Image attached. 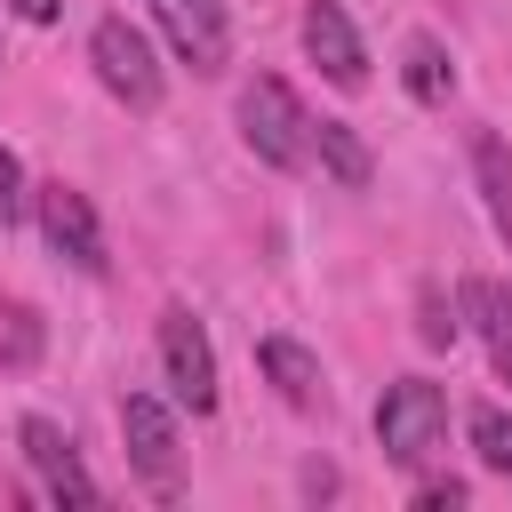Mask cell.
Listing matches in <instances>:
<instances>
[{"label":"cell","instance_id":"1","mask_svg":"<svg viewBox=\"0 0 512 512\" xmlns=\"http://www.w3.org/2000/svg\"><path fill=\"white\" fill-rule=\"evenodd\" d=\"M240 136H248V152H256L264 168H304V160H312V120H304L296 88L272 80V72H256V80L240 88Z\"/></svg>","mask_w":512,"mask_h":512},{"label":"cell","instance_id":"2","mask_svg":"<svg viewBox=\"0 0 512 512\" xmlns=\"http://www.w3.org/2000/svg\"><path fill=\"white\" fill-rule=\"evenodd\" d=\"M440 424H448V392L432 376H400L384 400H376V440L392 464H424L440 448Z\"/></svg>","mask_w":512,"mask_h":512},{"label":"cell","instance_id":"3","mask_svg":"<svg viewBox=\"0 0 512 512\" xmlns=\"http://www.w3.org/2000/svg\"><path fill=\"white\" fill-rule=\"evenodd\" d=\"M88 56H96V80H104L128 112H152V104H160V56H152V40H144L128 16H104V24L88 32Z\"/></svg>","mask_w":512,"mask_h":512},{"label":"cell","instance_id":"4","mask_svg":"<svg viewBox=\"0 0 512 512\" xmlns=\"http://www.w3.org/2000/svg\"><path fill=\"white\" fill-rule=\"evenodd\" d=\"M160 368H168V384H176V400H184L192 416L216 408V352H208V328H200L184 304L160 312Z\"/></svg>","mask_w":512,"mask_h":512},{"label":"cell","instance_id":"5","mask_svg":"<svg viewBox=\"0 0 512 512\" xmlns=\"http://www.w3.org/2000/svg\"><path fill=\"white\" fill-rule=\"evenodd\" d=\"M120 440H128V464H136L160 496H176V480H184V448H176V416H168L152 392H128V400H120Z\"/></svg>","mask_w":512,"mask_h":512},{"label":"cell","instance_id":"6","mask_svg":"<svg viewBox=\"0 0 512 512\" xmlns=\"http://www.w3.org/2000/svg\"><path fill=\"white\" fill-rule=\"evenodd\" d=\"M152 24L168 32V48L192 64V72H224L232 56V24H224V0H144Z\"/></svg>","mask_w":512,"mask_h":512},{"label":"cell","instance_id":"7","mask_svg":"<svg viewBox=\"0 0 512 512\" xmlns=\"http://www.w3.org/2000/svg\"><path fill=\"white\" fill-rule=\"evenodd\" d=\"M16 440H24V456H32V472L48 480L56 504H96V480H88V464H80V448H72V432L56 416H24Z\"/></svg>","mask_w":512,"mask_h":512},{"label":"cell","instance_id":"8","mask_svg":"<svg viewBox=\"0 0 512 512\" xmlns=\"http://www.w3.org/2000/svg\"><path fill=\"white\" fill-rule=\"evenodd\" d=\"M40 232H48V248H56L72 272H104V232H96V208H88L72 184H40Z\"/></svg>","mask_w":512,"mask_h":512},{"label":"cell","instance_id":"9","mask_svg":"<svg viewBox=\"0 0 512 512\" xmlns=\"http://www.w3.org/2000/svg\"><path fill=\"white\" fill-rule=\"evenodd\" d=\"M304 48H312V64H320L336 88H360V80H368V48H360V32H352V16H344L336 0H312V8H304Z\"/></svg>","mask_w":512,"mask_h":512},{"label":"cell","instance_id":"10","mask_svg":"<svg viewBox=\"0 0 512 512\" xmlns=\"http://www.w3.org/2000/svg\"><path fill=\"white\" fill-rule=\"evenodd\" d=\"M256 368L272 376V392H280L288 408H320V400H328V384H320V360H312L296 336H264V344H256Z\"/></svg>","mask_w":512,"mask_h":512},{"label":"cell","instance_id":"11","mask_svg":"<svg viewBox=\"0 0 512 512\" xmlns=\"http://www.w3.org/2000/svg\"><path fill=\"white\" fill-rule=\"evenodd\" d=\"M464 312H472V328H480V344H488L496 376L512 384V288H504V280H488V272H472V280H464Z\"/></svg>","mask_w":512,"mask_h":512},{"label":"cell","instance_id":"12","mask_svg":"<svg viewBox=\"0 0 512 512\" xmlns=\"http://www.w3.org/2000/svg\"><path fill=\"white\" fill-rule=\"evenodd\" d=\"M472 176H480V200H488V216H496V232H504V248H512V152H504L496 128L472 136Z\"/></svg>","mask_w":512,"mask_h":512},{"label":"cell","instance_id":"13","mask_svg":"<svg viewBox=\"0 0 512 512\" xmlns=\"http://www.w3.org/2000/svg\"><path fill=\"white\" fill-rule=\"evenodd\" d=\"M400 80H408V96H416V104H448V88H456L448 48H440L432 32H416V40L400 48Z\"/></svg>","mask_w":512,"mask_h":512},{"label":"cell","instance_id":"14","mask_svg":"<svg viewBox=\"0 0 512 512\" xmlns=\"http://www.w3.org/2000/svg\"><path fill=\"white\" fill-rule=\"evenodd\" d=\"M312 160H320L344 192H360V184H368V144H360L344 120H312Z\"/></svg>","mask_w":512,"mask_h":512},{"label":"cell","instance_id":"15","mask_svg":"<svg viewBox=\"0 0 512 512\" xmlns=\"http://www.w3.org/2000/svg\"><path fill=\"white\" fill-rule=\"evenodd\" d=\"M472 448H480L488 472L512 480V416H504V408H472Z\"/></svg>","mask_w":512,"mask_h":512},{"label":"cell","instance_id":"16","mask_svg":"<svg viewBox=\"0 0 512 512\" xmlns=\"http://www.w3.org/2000/svg\"><path fill=\"white\" fill-rule=\"evenodd\" d=\"M416 312H424V320H416V336H424V344H456V304H448L440 288H424V304H416Z\"/></svg>","mask_w":512,"mask_h":512},{"label":"cell","instance_id":"17","mask_svg":"<svg viewBox=\"0 0 512 512\" xmlns=\"http://www.w3.org/2000/svg\"><path fill=\"white\" fill-rule=\"evenodd\" d=\"M32 352H40V312L16 304L8 312V368H32Z\"/></svg>","mask_w":512,"mask_h":512},{"label":"cell","instance_id":"18","mask_svg":"<svg viewBox=\"0 0 512 512\" xmlns=\"http://www.w3.org/2000/svg\"><path fill=\"white\" fill-rule=\"evenodd\" d=\"M24 216V168H16V152L0 144V224H16Z\"/></svg>","mask_w":512,"mask_h":512},{"label":"cell","instance_id":"19","mask_svg":"<svg viewBox=\"0 0 512 512\" xmlns=\"http://www.w3.org/2000/svg\"><path fill=\"white\" fill-rule=\"evenodd\" d=\"M416 504H424V512H456V504H464V480H424Z\"/></svg>","mask_w":512,"mask_h":512},{"label":"cell","instance_id":"20","mask_svg":"<svg viewBox=\"0 0 512 512\" xmlns=\"http://www.w3.org/2000/svg\"><path fill=\"white\" fill-rule=\"evenodd\" d=\"M56 8H64V0H16V16H24V24H56Z\"/></svg>","mask_w":512,"mask_h":512}]
</instances>
